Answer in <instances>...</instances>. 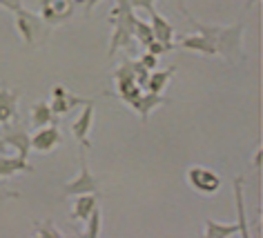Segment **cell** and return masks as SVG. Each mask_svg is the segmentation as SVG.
Returning <instances> with one entry per match:
<instances>
[{
  "label": "cell",
  "instance_id": "9c48e42d",
  "mask_svg": "<svg viewBox=\"0 0 263 238\" xmlns=\"http://www.w3.org/2000/svg\"><path fill=\"white\" fill-rule=\"evenodd\" d=\"M149 16H152V34H154V41H159L163 45H172V38H174V27L170 25L165 18L159 16L154 9H149Z\"/></svg>",
  "mask_w": 263,
  "mask_h": 238
},
{
  "label": "cell",
  "instance_id": "5bb4252c",
  "mask_svg": "<svg viewBox=\"0 0 263 238\" xmlns=\"http://www.w3.org/2000/svg\"><path fill=\"white\" fill-rule=\"evenodd\" d=\"M234 234H239V227H236L234 223H216L212 218L205 221V236L208 238H228Z\"/></svg>",
  "mask_w": 263,
  "mask_h": 238
},
{
  "label": "cell",
  "instance_id": "7c38bea8",
  "mask_svg": "<svg viewBox=\"0 0 263 238\" xmlns=\"http://www.w3.org/2000/svg\"><path fill=\"white\" fill-rule=\"evenodd\" d=\"M51 94H54V103H51L49 107H51V111H54V114H67V111H69L71 107H74V105L85 103L83 98L69 96L63 87H54V91H51Z\"/></svg>",
  "mask_w": 263,
  "mask_h": 238
},
{
  "label": "cell",
  "instance_id": "ffe728a7",
  "mask_svg": "<svg viewBox=\"0 0 263 238\" xmlns=\"http://www.w3.org/2000/svg\"><path fill=\"white\" fill-rule=\"evenodd\" d=\"M34 229H36V236L41 238H63V231L49 218L47 221H34Z\"/></svg>",
  "mask_w": 263,
  "mask_h": 238
},
{
  "label": "cell",
  "instance_id": "e0dca14e",
  "mask_svg": "<svg viewBox=\"0 0 263 238\" xmlns=\"http://www.w3.org/2000/svg\"><path fill=\"white\" fill-rule=\"evenodd\" d=\"M54 121V111H51L49 103H36L34 107H31V123L36 125V127H45V125H49Z\"/></svg>",
  "mask_w": 263,
  "mask_h": 238
},
{
  "label": "cell",
  "instance_id": "8992f818",
  "mask_svg": "<svg viewBox=\"0 0 263 238\" xmlns=\"http://www.w3.org/2000/svg\"><path fill=\"white\" fill-rule=\"evenodd\" d=\"M58 145H61V131H58L56 125H51V127L45 125V127L31 138V147L36 151H41V154H47V151L58 147Z\"/></svg>",
  "mask_w": 263,
  "mask_h": 238
},
{
  "label": "cell",
  "instance_id": "f1b7e54d",
  "mask_svg": "<svg viewBox=\"0 0 263 238\" xmlns=\"http://www.w3.org/2000/svg\"><path fill=\"white\" fill-rule=\"evenodd\" d=\"M256 3H259V0H246V9H250V7H252V5H256Z\"/></svg>",
  "mask_w": 263,
  "mask_h": 238
},
{
  "label": "cell",
  "instance_id": "277c9868",
  "mask_svg": "<svg viewBox=\"0 0 263 238\" xmlns=\"http://www.w3.org/2000/svg\"><path fill=\"white\" fill-rule=\"evenodd\" d=\"M91 123H94V103H87L81 111V116L76 118L74 123L69 125V131L74 134V138L81 143L83 149H89L91 143H89V129H91Z\"/></svg>",
  "mask_w": 263,
  "mask_h": 238
},
{
  "label": "cell",
  "instance_id": "603a6c76",
  "mask_svg": "<svg viewBox=\"0 0 263 238\" xmlns=\"http://www.w3.org/2000/svg\"><path fill=\"white\" fill-rule=\"evenodd\" d=\"M174 49V45H163L159 41H152L147 45V51L149 54H154V56H159V54H167V51H172Z\"/></svg>",
  "mask_w": 263,
  "mask_h": 238
},
{
  "label": "cell",
  "instance_id": "4fadbf2b",
  "mask_svg": "<svg viewBox=\"0 0 263 238\" xmlns=\"http://www.w3.org/2000/svg\"><path fill=\"white\" fill-rule=\"evenodd\" d=\"M96 207V191H91V194H78V201L74 205V209H71V218L74 221H87L89 214H91V209Z\"/></svg>",
  "mask_w": 263,
  "mask_h": 238
},
{
  "label": "cell",
  "instance_id": "d4e9b609",
  "mask_svg": "<svg viewBox=\"0 0 263 238\" xmlns=\"http://www.w3.org/2000/svg\"><path fill=\"white\" fill-rule=\"evenodd\" d=\"M129 5H132V9H154V0H129Z\"/></svg>",
  "mask_w": 263,
  "mask_h": 238
},
{
  "label": "cell",
  "instance_id": "4316f807",
  "mask_svg": "<svg viewBox=\"0 0 263 238\" xmlns=\"http://www.w3.org/2000/svg\"><path fill=\"white\" fill-rule=\"evenodd\" d=\"M252 163H254V167H259V163H261V147L256 149V154H254V161H252Z\"/></svg>",
  "mask_w": 263,
  "mask_h": 238
},
{
  "label": "cell",
  "instance_id": "3957f363",
  "mask_svg": "<svg viewBox=\"0 0 263 238\" xmlns=\"http://www.w3.org/2000/svg\"><path fill=\"white\" fill-rule=\"evenodd\" d=\"M63 189H65V196L91 194V191L98 189V181L94 178V174L89 171L85 156H81V174H78V178H74V181H69V183H65Z\"/></svg>",
  "mask_w": 263,
  "mask_h": 238
},
{
  "label": "cell",
  "instance_id": "52a82bcc",
  "mask_svg": "<svg viewBox=\"0 0 263 238\" xmlns=\"http://www.w3.org/2000/svg\"><path fill=\"white\" fill-rule=\"evenodd\" d=\"M16 29L21 38L25 41V45H34L36 41V31H38V18L36 14H31V11L23 9L21 14H16Z\"/></svg>",
  "mask_w": 263,
  "mask_h": 238
},
{
  "label": "cell",
  "instance_id": "30bf717a",
  "mask_svg": "<svg viewBox=\"0 0 263 238\" xmlns=\"http://www.w3.org/2000/svg\"><path fill=\"white\" fill-rule=\"evenodd\" d=\"M234 201H236V214H239V234L243 238H250V227L246 218V203H243V178H234Z\"/></svg>",
  "mask_w": 263,
  "mask_h": 238
},
{
  "label": "cell",
  "instance_id": "ba28073f",
  "mask_svg": "<svg viewBox=\"0 0 263 238\" xmlns=\"http://www.w3.org/2000/svg\"><path fill=\"white\" fill-rule=\"evenodd\" d=\"M181 47L187 49V51H199L203 56H216V45L214 41H210L208 36L203 34H196V36H183L181 38Z\"/></svg>",
  "mask_w": 263,
  "mask_h": 238
},
{
  "label": "cell",
  "instance_id": "7402d4cb",
  "mask_svg": "<svg viewBox=\"0 0 263 238\" xmlns=\"http://www.w3.org/2000/svg\"><path fill=\"white\" fill-rule=\"evenodd\" d=\"M85 223H87V229H85L83 236H87V238L101 236V209H98V207L91 209V214H89V218Z\"/></svg>",
  "mask_w": 263,
  "mask_h": 238
},
{
  "label": "cell",
  "instance_id": "44dd1931",
  "mask_svg": "<svg viewBox=\"0 0 263 238\" xmlns=\"http://www.w3.org/2000/svg\"><path fill=\"white\" fill-rule=\"evenodd\" d=\"M132 36H136V38H139V41L143 43V47H147V45L154 41L152 27H149L147 23L139 21V18H134V25H132Z\"/></svg>",
  "mask_w": 263,
  "mask_h": 238
},
{
  "label": "cell",
  "instance_id": "5b68a950",
  "mask_svg": "<svg viewBox=\"0 0 263 238\" xmlns=\"http://www.w3.org/2000/svg\"><path fill=\"white\" fill-rule=\"evenodd\" d=\"M74 11V3L71 0H43V18L49 25L65 23Z\"/></svg>",
  "mask_w": 263,
  "mask_h": 238
},
{
  "label": "cell",
  "instance_id": "7a4b0ae2",
  "mask_svg": "<svg viewBox=\"0 0 263 238\" xmlns=\"http://www.w3.org/2000/svg\"><path fill=\"white\" fill-rule=\"evenodd\" d=\"M187 183L194 191L205 194V196H212L221 189L219 174L212 171V169H208V167H201V165H194V167L187 169Z\"/></svg>",
  "mask_w": 263,
  "mask_h": 238
},
{
  "label": "cell",
  "instance_id": "8fae6325",
  "mask_svg": "<svg viewBox=\"0 0 263 238\" xmlns=\"http://www.w3.org/2000/svg\"><path fill=\"white\" fill-rule=\"evenodd\" d=\"M163 103H167L165 98H163L161 94H154V91H149L147 96H139L134 103H129L132 107H134L136 111H139V116H141V121L145 123L147 121V116L152 114V109L154 107H159V105H163Z\"/></svg>",
  "mask_w": 263,
  "mask_h": 238
},
{
  "label": "cell",
  "instance_id": "d6986e66",
  "mask_svg": "<svg viewBox=\"0 0 263 238\" xmlns=\"http://www.w3.org/2000/svg\"><path fill=\"white\" fill-rule=\"evenodd\" d=\"M172 74H174V67H170L165 71H154L152 76H147V85H145V87L149 91H154V94H161V91L165 89L167 81L172 78Z\"/></svg>",
  "mask_w": 263,
  "mask_h": 238
},
{
  "label": "cell",
  "instance_id": "484cf974",
  "mask_svg": "<svg viewBox=\"0 0 263 238\" xmlns=\"http://www.w3.org/2000/svg\"><path fill=\"white\" fill-rule=\"evenodd\" d=\"M141 65H143L145 69H156V56H154V54H149V51H147V54L141 58Z\"/></svg>",
  "mask_w": 263,
  "mask_h": 238
},
{
  "label": "cell",
  "instance_id": "6da1fadb",
  "mask_svg": "<svg viewBox=\"0 0 263 238\" xmlns=\"http://www.w3.org/2000/svg\"><path fill=\"white\" fill-rule=\"evenodd\" d=\"M241 41H243V25H232V27H219L214 34L216 51L223 54L230 63H234L241 54Z\"/></svg>",
  "mask_w": 263,
  "mask_h": 238
},
{
  "label": "cell",
  "instance_id": "83f0119b",
  "mask_svg": "<svg viewBox=\"0 0 263 238\" xmlns=\"http://www.w3.org/2000/svg\"><path fill=\"white\" fill-rule=\"evenodd\" d=\"M179 9L183 11V14L187 16V7H185V0H179Z\"/></svg>",
  "mask_w": 263,
  "mask_h": 238
},
{
  "label": "cell",
  "instance_id": "ac0fdd59",
  "mask_svg": "<svg viewBox=\"0 0 263 238\" xmlns=\"http://www.w3.org/2000/svg\"><path fill=\"white\" fill-rule=\"evenodd\" d=\"M5 143L7 145H11V147H16L18 149V156L21 158H27V151H29V147H31V138L25 134V131H14V134H7L5 136Z\"/></svg>",
  "mask_w": 263,
  "mask_h": 238
},
{
  "label": "cell",
  "instance_id": "cb8c5ba5",
  "mask_svg": "<svg viewBox=\"0 0 263 238\" xmlns=\"http://www.w3.org/2000/svg\"><path fill=\"white\" fill-rule=\"evenodd\" d=\"M0 7H5V9L14 11V14H21V11L25 9L21 0H0Z\"/></svg>",
  "mask_w": 263,
  "mask_h": 238
},
{
  "label": "cell",
  "instance_id": "9a60e30c",
  "mask_svg": "<svg viewBox=\"0 0 263 238\" xmlns=\"http://www.w3.org/2000/svg\"><path fill=\"white\" fill-rule=\"evenodd\" d=\"M16 103H18V94L0 89V123H7L16 116Z\"/></svg>",
  "mask_w": 263,
  "mask_h": 238
},
{
  "label": "cell",
  "instance_id": "2e32d148",
  "mask_svg": "<svg viewBox=\"0 0 263 238\" xmlns=\"http://www.w3.org/2000/svg\"><path fill=\"white\" fill-rule=\"evenodd\" d=\"M16 171H31V165L25 158H5L0 156V176H11Z\"/></svg>",
  "mask_w": 263,
  "mask_h": 238
}]
</instances>
